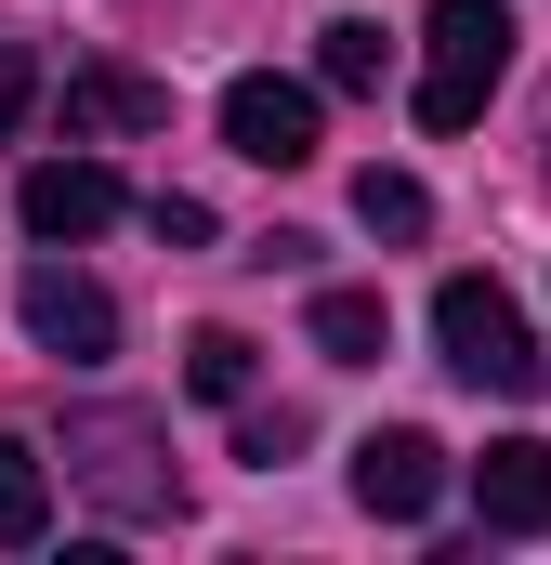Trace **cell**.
<instances>
[{
    "mask_svg": "<svg viewBox=\"0 0 551 565\" xmlns=\"http://www.w3.org/2000/svg\"><path fill=\"white\" fill-rule=\"evenodd\" d=\"M499 79H512V13L499 0H433L420 13V132H473Z\"/></svg>",
    "mask_w": 551,
    "mask_h": 565,
    "instance_id": "2",
    "label": "cell"
},
{
    "mask_svg": "<svg viewBox=\"0 0 551 565\" xmlns=\"http://www.w3.org/2000/svg\"><path fill=\"white\" fill-rule=\"evenodd\" d=\"M289 447H302V408H250V422H237V460H263V473L289 460Z\"/></svg>",
    "mask_w": 551,
    "mask_h": 565,
    "instance_id": "15",
    "label": "cell"
},
{
    "mask_svg": "<svg viewBox=\"0 0 551 565\" xmlns=\"http://www.w3.org/2000/svg\"><path fill=\"white\" fill-rule=\"evenodd\" d=\"M26 106H40V53H26V40H0V145H13Z\"/></svg>",
    "mask_w": 551,
    "mask_h": 565,
    "instance_id": "17",
    "label": "cell"
},
{
    "mask_svg": "<svg viewBox=\"0 0 551 565\" xmlns=\"http://www.w3.org/2000/svg\"><path fill=\"white\" fill-rule=\"evenodd\" d=\"M355 224L368 237H433V184L420 171H355Z\"/></svg>",
    "mask_w": 551,
    "mask_h": 565,
    "instance_id": "13",
    "label": "cell"
},
{
    "mask_svg": "<svg viewBox=\"0 0 551 565\" xmlns=\"http://www.w3.org/2000/svg\"><path fill=\"white\" fill-rule=\"evenodd\" d=\"M144 224H158V250H210V237H224V224H210V198H158Z\"/></svg>",
    "mask_w": 551,
    "mask_h": 565,
    "instance_id": "16",
    "label": "cell"
},
{
    "mask_svg": "<svg viewBox=\"0 0 551 565\" xmlns=\"http://www.w3.org/2000/svg\"><path fill=\"white\" fill-rule=\"evenodd\" d=\"M433 500H446V447H433L420 422H395V434H368V447H355V513H381V526H420Z\"/></svg>",
    "mask_w": 551,
    "mask_h": 565,
    "instance_id": "7",
    "label": "cell"
},
{
    "mask_svg": "<svg viewBox=\"0 0 551 565\" xmlns=\"http://www.w3.org/2000/svg\"><path fill=\"white\" fill-rule=\"evenodd\" d=\"M433 342H446V369L473 382V395H539V342H526V302L499 277H446L433 289Z\"/></svg>",
    "mask_w": 551,
    "mask_h": 565,
    "instance_id": "3",
    "label": "cell"
},
{
    "mask_svg": "<svg viewBox=\"0 0 551 565\" xmlns=\"http://www.w3.org/2000/svg\"><path fill=\"white\" fill-rule=\"evenodd\" d=\"M66 487L106 513V526H171L184 513V473H171V434L144 408H66Z\"/></svg>",
    "mask_w": 551,
    "mask_h": 565,
    "instance_id": "1",
    "label": "cell"
},
{
    "mask_svg": "<svg viewBox=\"0 0 551 565\" xmlns=\"http://www.w3.org/2000/svg\"><path fill=\"white\" fill-rule=\"evenodd\" d=\"M40 526H53V460L0 434V553H40Z\"/></svg>",
    "mask_w": 551,
    "mask_h": 565,
    "instance_id": "11",
    "label": "cell"
},
{
    "mask_svg": "<svg viewBox=\"0 0 551 565\" xmlns=\"http://www.w3.org/2000/svg\"><path fill=\"white\" fill-rule=\"evenodd\" d=\"M224 145H237L250 171H302V158H315V79H276V66L224 79Z\"/></svg>",
    "mask_w": 551,
    "mask_h": 565,
    "instance_id": "5",
    "label": "cell"
},
{
    "mask_svg": "<svg viewBox=\"0 0 551 565\" xmlns=\"http://www.w3.org/2000/svg\"><path fill=\"white\" fill-rule=\"evenodd\" d=\"M13 316H26V342H40V355H66V369L119 355V302L79 277V264H26V277H13Z\"/></svg>",
    "mask_w": 551,
    "mask_h": 565,
    "instance_id": "4",
    "label": "cell"
},
{
    "mask_svg": "<svg viewBox=\"0 0 551 565\" xmlns=\"http://www.w3.org/2000/svg\"><path fill=\"white\" fill-rule=\"evenodd\" d=\"M381 342H395V302L381 289H315V355L328 369H381Z\"/></svg>",
    "mask_w": 551,
    "mask_h": 565,
    "instance_id": "10",
    "label": "cell"
},
{
    "mask_svg": "<svg viewBox=\"0 0 551 565\" xmlns=\"http://www.w3.org/2000/svg\"><path fill=\"white\" fill-rule=\"evenodd\" d=\"M119 132H171V79H144V66H79V79H66V145H119Z\"/></svg>",
    "mask_w": 551,
    "mask_h": 565,
    "instance_id": "8",
    "label": "cell"
},
{
    "mask_svg": "<svg viewBox=\"0 0 551 565\" xmlns=\"http://www.w3.org/2000/svg\"><path fill=\"white\" fill-rule=\"evenodd\" d=\"M184 382H197L210 408H237V395H250V342H237V329H197V342H184Z\"/></svg>",
    "mask_w": 551,
    "mask_h": 565,
    "instance_id": "14",
    "label": "cell"
},
{
    "mask_svg": "<svg viewBox=\"0 0 551 565\" xmlns=\"http://www.w3.org/2000/svg\"><path fill=\"white\" fill-rule=\"evenodd\" d=\"M381 66H395V40H381L368 13H342V26H315V93H381Z\"/></svg>",
    "mask_w": 551,
    "mask_h": 565,
    "instance_id": "12",
    "label": "cell"
},
{
    "mask_svg": "<svg viewBox=\"0 0 551 565\" xmlns=\"http://www.w3.org/2000/svg\"><path fill=\"white\" fill-rule=\"evenodd\" d=\"M473 500H486L499 540H539V526H551V447H539V434H499V447L473 460Z\"/></svg>",
    "mask_w": 551,
    "mask_h": 565,
    "instance_id": "9",
    "label": "cell"
},
{
    "mask_svg": "<svg viewBox=\"0 0 551 565\" xmlns=\"http://www.w3.org/2000/svg\"><path fill=\"white\" fill-rule=\"evenodd\" d=\"M13 211H26L40 250H79V237L119 224V171H106V158H40V171L13 184Z\"/></svg>",
    "mask_w": 551,
    "mask_h": 565,
    "instance_id": "6",
    "label": "cell"
}]
</instances>
